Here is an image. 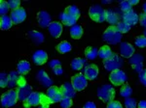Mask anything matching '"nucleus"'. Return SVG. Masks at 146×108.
I'll return each mask as SVG.
<instances>
[{
    "mask_svg": "<svg viewBox=\"0 0 146 108\" xmlns=\"http://www.w3.org/2000/svg\"><path fill=\"white\" fill-rule=\"evenodd\" d=\"M102 38L106 43L110 44H116L121 42L122 39V33L119 31L117 26H109L104 31L102 35Z\"/></svg>",
    "mask_w": 146,
    "mask_h": 108,
    "instance_id": "obj_1",
    "label": "nucleus"
},
{
    "mask_svg": "<svg viewBox=\"0 0 146 108\" xmlns=\"http://www.w3.org/2000/svg\"><path fill=\"white\" fill-rule=\"evenodd\" d=\"M98 97L100 100H102L103 102H108L114 100L115 98V89L112 86L105 84L98 89Z\"/></svg>",
    "mask_w": 146,
    "mask_h": 108,
    "instance_id": "obj_2",
    "label": "nucleus"
},
{
    "mask_svg": "<svg viewBox=\"0 0 146 108\" xmlns=\"http://www.w3.org/2000/svg\"><path fill=\"white\" fill-rule=\"evenodd\" d=\"M124 62L121 56H119L118 54L113 53L111 57L107 58V59L103 60V66L109 72H113V70H120L123 66Z\"/></svg>",
    "mask_w": 146,
    "mask_h": 108,
    "instance_id": "obj_3",
    "label": "nucleus"
},
{
    "mask_svg": "<svg viewBox=\"0 0 146 108\" xmlns=\"http://www.w3.org/2000/svg\"><path fill=\"white\" fill-rule=\"evenodd\" d=\"M89 16L94 21L96 22H103L106 20V14H105V10L101 6L93 5L89 10Z\"/></svg>",
    "mask_w": 146,
    "mask_h": 108,
    "instance_id": "obj_4",
    "label": "nucleus"
},
{
    "mask_svg": "<svg viewBox=\"0 0 146 108\" xmlns=\"http://www.w3.org/2000/svg\"><path fill=\"white\" fill-rule=\"evenodd\" d=\"M19 100L17 90H9L4 93L1 97V104L3 107H11L14 106Z\"/></svg>",
    "mask_w": 146,
    "mask_h": 108,
    "instance_id": "obj_5",
    "label": "nucleus"
},
{
    "mask_svg": "<svg viewBox=\"0 0 146 108\" xmlns=\"http://www.w3.org/2000/svg\"><path fill=\"white\" fill-rule=\"evenodd\" d=\"M109 79L111 83L115 86H122L127 81V75L126 74L121 70H116L111 72L109 75Z\"/></svg>",
    "mask_w": 146,
    "mask_h": 108,
    "instance_id": "obj_6",
    "label": "nucleus"
},
{
    "mask_svg": "<svg viewBox=\"0 0 146 108\" xmlns=\"http://www.w3.org/2000/svg\"><path fill=\"white\" fill-rule=\"evenodd\" d=\"M71 84L76 91H83L88 85V79L85 77L84 74H78L76 75L72 76Z\"/></svg>",
    "mask_w": 146,
    "mask_h": 108,
    "instance_id": "obj_7",
    "label": "nucleus"
},
{
    "mask_svg": "<svg viewBox=\"0 0 146 108\" xmlns=\"http://www.w3.org/2000/svg\"><path fill=\"white\" fill-rule=\"evenodd\" d=\"M42 96H43V93L33 92L28 97V98L25 101H23V106L25 108H29V107L37 106V105L41 104Z\"/></svg>",
    "mask_w": 146,
    "mask_h": 108,
    "instance_id": "obj_8",
    "label": "nucleus"
},
{
    "mask_svg": "<svg viewBox=\"0 0 146 108\" xmlns=\"http://www.w3.org/2000/svg\"><path fill=\"white\" fill-rule=\"evenodd\" d=\"M47 97L51 100L52 103L60 102L62 100V94L60 91V88H58L56 86H52L47 90Z\"/></svg>",
    "mask_w": 146,
    "mask_h": 108,
    "instance_id": "obj_9",
    "label": "nucleus"
},
{
    "mask_svg": "<svg viewBox=\"0 0 146 108\" xmlns=\"http://www.w3.org/2000/svg\"><path fill=\"white\" fill-rule=\"evenodd\" d=\"M36 79L39 84L44 88H50L53 86V80L49 77L48 74L44 70H40L36 74Z\"/></svg>",
    "mask_w": 146,
    "mask_h": 108,
    "instance_id": "obj_10",
    "label": "nucleus"
},
{
    "mask_svg": "<svg viewBox=\"0 0 146 108\" xmlns=\"http://www.w3.org/2000/svg\"><path fill=\"white\" fill-rule=\"evenodd\" d=\"M143 56L142 54L137 53L133 54V57L129 59V64L133 67V69L137 72H140L143 70Z\"/></svg>",
    "mask_w": 146,
    "mask_h": 108,
    "instance_id": "obj_11",
    "label": "nucleus"
},
{
    "mask_svg": "<svg viewBox=\"0 0 146 108\" xmlns=\"http://www.w3.org/2000/svg\"><path fill=\"white\" fill-rule=\"evenodd\" d=\"M17 92H18L19 100H21V101H25L28 98V97L33 93L32 92V87L30 85H28L27 83L25 84V85L18 87Z\"/></svg>",
    "mask_w": 146,
    "mask_h": 108,
    "instance_id": "obj_12",
    "label": "nucleus"
},
{
    "mask_svg": "<svg viewBox=\"0 0 146 108\" xmlns=\"http://www.w3.org/2000/svg\"><path fill=\"white\" fill-rule=\"evenodd\" d=\"M11 18L13 20L14 24H18V23L23 22L27 18V12L23 8L20 7L17 10H14L11 12Z\"/></svg>",
    "mask_w": 146,
    "mask_h": 108,
    "instance_id": "obj_13",
    "label": "nucleus"
},
{
    "mask_svg": "<svg viewBox=\"0 0 146 108\" xmlns=\"http://www.w3.org/2000/svg\"><path fill=\"white\" fill-rule=\"evenodd\" d=\"M120 53L124 58H131L135 54V47L129 43H122L120 44Z\"/></svg>",
    "mask_w": 146,
    "mask_h": 108,
    "instance_id": "obj_14",
    "label": "nucleus"
},
{
    "mask_svg": "<svg viewBox=\"0 0 146 108\" xmlns=\"http://www.w3.org/2000/svg\"><path fill=\"white\" fill-rule=\"evenodd\" d=\"M37 21L40 27H49V25L51 24V16L45 11H40L37 14Z\"/></svg>",
    "mask_w": 146,
    "mask_h": 108,
    "instance_id": "obj_15",
    "label": "nucleus"
},
{
    "mask_svg": "<svg viewBox=\"0 0 146 108\" xmlns=\"http://www.w3.org/2000/svg\"><path fill=\"white\" fill-rule=\"evenodd\" d=\"M105 14H106V20L108 23L113 24V26H115V24H118L120 22L119 18L120 16L118 12L115 10L114 8H109L107 10H105Z\"/></svg>",
    "mask_w": 146,
    "mask_h": 108,
    "instance_id": "obj_16",
    "label": "nucleus"
},
{
    "mask_svg": "<svg viewBox=\"0 0 146 108\" xmlns=\"http://www.w3.org/2000/svg\"><path fill=\"white\" fill-rule=\"evenodd\" d=\"M47 60H48V54L44 50H37L32 55V61L37 66H41L45 64Z\"/></svg>",
    "mask_w": 146,
    "mask_h": 108,
    "instance_id": "obj_17",
    "label": "nucleus"
},
{
    "mask_svg": "<svg viewBox=\"0 0 146 108\" xmlns=\"http://www.w3.org/2000/svg\"><path fill=\"white\" fill-rule=\"evenodd\" d=\"M84 75L87 79H89V80H94V79H96V76L98 75V66H96L94 64L87 66L84 70Z\"/></svg>",
    "mask_w": 146,
    "mask_h": 108,
    "instance_id": "obj_18",
    "label": "nucleus"
},
{
    "mask_svg": "<svg viewBox=\"0 0 146 108\" xmlns=\"http://www.w3.org/2000/svg\"><path fill=\"white\" fill-rule=\"evenodd\" d=\"M123 20L125 22L128 23L129 25L131 26V25H135L138 22L139 16H138V15L133 10H131V11L127 12V13H124Z\"/></svg>",
    "mask_w": 146,
    "mask_h": 108,
    "instance_id": "obj_19",
    "label": "nucleus"
},
{
    "mask_svg": "<svg viewBox=\"0 0 146 108\" xmlns=\"http://www.w3.org/2000/svg\"><path fill=\"white\" fill-rule=\"evenodd\" d=\"M48 30L51 36H53L54 38H58L62 33V24L58 21H53L49 25Z\"/></svg>",
    "mask_w": 146,
    "mask_h": 108,
    "instance_id": "obj_20",
    "label": "nucleus"
},
{
    "mask_svg": "<svg viewBox=\"0 0 146 108\" xmlns=\"http://www.w3.org/2000/svg\"><path fill=\"white\" fill-rule=\"evenodd\" d=\"M60 91H62L63 98H72L76 94V90L74 89V87L72 86L71 83H68V82H65V83L62 84V86L60 87Z\"/></svg>",
    "mask_w": 146,
    "mask_h": 108,
    "instance_id": "obj_21",
    "label": "nucleus"
},
{
    "mask_svg": "<svg viewBox=\"0 0 146 108\" xmlns=\"http://www.w3.org/2000/svg\"><path fill=\"white\" fill-rule=\"evenodd\" d=\"M58 18H60V20L62 24L66 25V26H73V25H75V23L77 21L76 18H73L71 15H69V14L66 13L65 11L60 14Z\"/></svg>",
    "mask_w": 146,
    "mask_h": 108,
    "instance_id": "obj_22",
    "label": "nucleus"
},
{
    "mask_svg": "<svg viewBox=\"0 0 146 108\" xmlns=\"http://www.w3.org/2000/svg\"><path fill=\"white\" fill-rule=\"evenodd\" d=\"M22 75H20L18 72H11L8 74V87L9 88H14V87L19 85V82Z\"/></svg>",
    "mask_w": 146,
    "mask_h": 108,
    "instance_id": "obj_23",
    "label": "nucleus"
},
{
    "mask_svg": "<svg viewBox=\"0 0 146 108\" xmlns=\"http://www.w3.org/2000/svg\"><path fill=\"white\" fill-rule=\"evenodd\" d=\"M28 37L35 44H40L44 42V36L42 33L38 31H30L28 33Z\"/></svg>",
    "mask_w": 146,
    "mask_h": 108,
    "instance_id": "obj_24",
    "label": "nucleus"
},
{
    "mask_svg": "<svg viewBox=\"0 0 146 108\" xmlns=\"http://www.w3.org/2000/svg\"><path fill=\"white\" fill-rule=\"evenodd\" d=\"M30 69H31V67H30L29 62H27V61H21L17 66V70L21 75L27 74L30 70Z\"/></svg>",
    "mask_w": 146,
    "mask_h": 108,
    "instance_id": "obj_25",
    "label": "nucleus"
},
{
    "mask_svg": "<svg viewBox=\"0 0 146 108\" xmlns=\"http://www.w3.org/2000/svg\"><path fill=\"white\" fill-rule=\"evenodd\" d=\"M13 20H12L11 16H1V20H0V28L2 30H8L10 29L13 25Z\"/></svg>",
    "mask_w": 146,
    "mask_h": 108,
    "instance_id": "obj_26",
    "label": "nucleus"
},
{
    "mask_svg": "<svg viewBox=\"0 0 146 108\" xmlns=\"http://www.w3.org/2000/svg\"><path fill=\"white\" fill-rule=\"evenodd\" d=\"M82 35H83V28L80 26V25L75 24V25H73V26H71V28H70V36H71L73 39L78 40L81 38Z\"/></svg>",
    "mask_w": 146,
    "mask_h": 108,
    "instance_id": "obj_27",
    "label": "nucleus"
},
{
    "mask_svg": "<svg viewBox=\"0 0 146 108\" xmlns=\"http://www.w3.org/2000/svg\"><path fill=\"white\" fill-rule=\"evenodd\" d=\"M112 54H113V52H112L111 48H110L108 46H101L100 49L98 50V55H100V57L101 58V59H103V60L111 57Z\"/></svg>",
    "mask_w": 146,
    "mask_h": 108,
    "instance_id": "obj_28",
    "label": "nucleus"
},
{
    "mask_svg": "<svg viewBox=\"0 0 146 108\" xmlns=\"http://www.w3.org/2000/svg\"><path fill=\"white\" fill-rule=\"evenodd\" d=\"M85 55H86L87 59L94 60L98 55V50L96 47H93V46H88L85 49Z\"/></svg>",
    "mask_w": 146,
    "mask_h": 108,
    "instance_id": "obj_29",
    "label": "nucleus"
},
{
    "mask_svg": "<svg viewBox=\"0 0 146 108\" xmlns=\"http://www.w3.org/2000/svg\"><path fill=\"white\" fill-rule=\"evenodd\" d=\"M71 48H72L71 44H70L66 41H63V42H62V43L58 44V46H56V50H58L60 53H62V54L69 52V51L71 50Z\"/></svg>",
    "mask_w": 146,
    "mask_h": 108,
    "instance_id": "obj_30",
    "label": "nucleus"
},
{
    "mask_svg": "<svg viewBox=\"0 0 146 108\" xmlns=\"http://www.w3.org/2000/svg\"><path fill=\"white\" fill-rule=\"evenodd\" d=\"M86 64V60L82 59V58H75V59L72 60L71 64V69L74 70H80L82 68L84 67V65Z\"/></svg>",
    "mask_w": 146,
    "mask_h": 108,
    "instance_id": "obj_31",
    "label": "nucleus"
},
{
    "mask_svg": "<svg viewBox=\"0 0 146 108\" xmlns=\"http://www.w3.org/2000/svg\"><path fill=\"white\" fill-rule=\"evenodd\" d=\"M131 94H133V89L128 84H124L122 86V88L120 89V95H121V97H123L125 98H129Z\"/></svg>",
    "mask_w": 146,
    "mask_h": 108,
    "instance_id": "obj_32",
    "label": "nucleus"
},
{
    "mask_svg": "<svg viewBox=\"0 0 146 108\" xmlns=\"http://www.w3.org/2000/svg\"><path fill=\"white\" fill-rule=\"evenodd\" d=\"M66 13H68L69 15H71L73 18H75L77 20H78V18H79V16H80V11H79V9L77 8L76 6H74V5H71V6H68L65 8V10H64Z\"/></svg>",
    "mask_w": 146,
    "mask_h": 108,
    "instance_id": "obj_33",
    "label": "nucleus"
},
{
    "mask_svg": "<svg viewBox=\"0 0 146 108\" xmlns=\"http://www.w3.org/2000/svg\"><path fill=\"white\" fill-rule=\"evenodd\" d=\"M9 10H10V7H9L8 2L1 0V2H0V15H1V16H6Z\"/></svg>",
    "mask_w": 146,
    "mask_h": 108,
    "instance_id": "obj_34",
    "label": "nucleus"
},
{
    "mask_svg": "<svg viewBox=\"0 0 146 108\" xmlns=\"http://www.w3.org/2000/svg\"><path fill=\"white\" fill-rule=\"evenodd\" d=\"M117 28H118V30L122 34H124V33H127L131 30V25H129L128 23H126L123 20V21H120L118 24H117Z\"/></svg>",
    "mask_w": 146,
    "mask_h": 108,
    "instance_id": "obj_35",
    "label": "nucleus"
},
{
    "mask_svg": "<svg viewBox=\"0 0 146 108\" xmlns=\"http://www.w3.org/2000/svg\"><path fill=\"white\" fill-rule=\"evenodd\" d=\"M135 46H138V47H146V38L144 36H138L136 37L135 40Z\"/></svg>",
    "mask_w": 146,
    "mask_h": 108,
    "instance_id": "obj_36",
    "label": "nucleus"
},
{
    "mask_svg": "<svg viewBox=\"0 0 146 108\" xmlns=\"http://www.w3.org/2000/svg\"><path fill=\"white\" fill-rule=\"evenodd\" d=\"M60 103L62 108H70L72 106L73 101H72V98H62V100H60Z\"/></svg>",
    "mask_w": 146,
    "mask_h": 108,
    "instance_id": "obj_37",
    "label": "nucleus"
},
{
    "mask_svg": "<svg viewBox=\"0 0 146 108\" xmlns=\"http://www.w3.org/2000/svg\"><path fill=\"white\" fill-rule=\"evenodd\" d=\"M0 86L1 88L8 87V74L5 72H1L0 74Z\"/></svg>",
    "mask_w": 146,
    "mask_h": 108,
    "instance_id": "obj_38",
    "label": "nucleus"
},
{
    "mask_svg": "<svg viewBox=\"0 0 146 108\" xmlns=\"http://www.w3.org/2000/svg\"><path fill=\"white\" fill-rule=\"evenodd\" d=\"M125 106L126 108H136L137 104H136V100L135 98H128L125 100Z\"/></svg>",
    "mask_w": 146,
    "mask_h": 108,
    "instance_id": "obj_39",
    "label": "nucleus"
},
{
    "mask_svg": "<svg viewBox=\"0 0 146 108\" xmlns=\"http://www.w3.org/2000/svg\"><path fill=\"white\" fill-rule=\"evenodd\" d=\"M120 9H121V11H123L124 13H127V12L133 10V9H131V5L129 4V0L128 1H122L121 3H120Z\"/></svg>",
    "mask_w": 146,
    "mask_h": 108,
    "instance_id": "obj_40",
    "label": "nucleus"
},
{
    "mask_svg": "<svg viewBox=\"0 0 146 108\" xmlns=\"http://www.w3.org/2000/svg\"><path fill=\"white\" fill-rule=\"evenodd\" d=\"M8 4H9L10 9H12V11H14V10H17V9L20 8L21 1L20 0H10V1H8Z\"/></svg>",
    "mask_w": 146,
    "mask_h": 108,
    "instance_id": "obj_41",
    "label": "nucleus"
},
{
    "mask_svg": "<svg viewBox=\"0 0 146 108\" xmlns=\"http://www.w3.org/2000/svg\"><path fill=\"white\" fill-rule=\"evenodd\" d=\"M106 108H123L122 104L117 100H112L109 103H107V106Z\"/></svg>",
    "mask_w": 146,
    "mask_h": 108,
    "instance_id": "obj_42",
    "label": "nucleus"
},
{
    "mask_svg": "<svg viewBox=\"0 0 146 108\" xmlns=\"http://www.w3.org/2000/svg\"><path fill=\"white\" fill-rule=\"evenodd\" d=\"M139 81L142 85L146 86V69H143L139 72Z\"/></svg>",
    "mask_w": 146,
    "mask_h": 108,
    "instance_id": "obj_43",
    "label": "nucleus"
},
{
    "mask_svg": "<svg viewBox=\"0 0 146 108\" xmlns=\"http://www.w3.org/2000/svg\"><path fill=\"white\" fill-rule=\"evenodd\" d=\"M139 23L141 26L146 28V14L142 13L139 15Z\"/></svg>",
    "mask_w": 146,
    "mask_h": 108,
    "instance_id": "obj_44",
    "label": "nucleus"
},
{
    "mask_svg": "<svg viewBox=\"0 0 146 108\" xmlns=\"http://www.w3.org/2000/svg\"><path fill=\"white\" fill-rule=\"evenodd\" d=\"M58 66H60V61L58 59H53L49 63V67H50L51 69H54V68L58 67Z\"/></svg>",
    "mask_w": 146,
    "mask_h": 108,
    "instance_id": "obj_45",
    "label": "nucleus"
},
{
    "mask_svg": "<svg viewBox=\"0 0 146 108\" xmlns=\"http://www.w3.org/2000/svg\"><path fill=\"white\" fill-rule=\"evenodd\" d=\"M53 72L56 74V75H60V74H62L63 70H62V66H58V67L54 68V69H53Z\"/></svg>",
    "mask_w": 146,
    "mask_h": 108,
    "instance_id": "obj_46",
    "label": "nucleus"
},
{
    "mask_svg": "<svg viewBox=\"0 0 146 108\" xmlns=\"http://www.w3.org/2000/svg\"><path fill=\"white\" fill-rule=\"evenodd\" d=\"M83 108H96V103H95V102H93V101H88V102H86V103L84 104Z\"/></svg>",
    "mask_w": 146,
    "mask_h": 108,
    "instance_id": "obj_47",
    "label": "nucleus"
},
{
    "mask_svg": "<svg viewBox=\"0 0 146 108\" xmlns=\"http://www.w3.org/2000/svg\"><path fill=\"white\" fill-rule=\"evenodd\" d=\"M137 108H146V100H141L138 102Z\"/></svg>",
    "mask_w": 146,
    "mask_h": 108,
    "instance_id": "obj_48",
    "label": "nucleus"
},
{
    "mask_svg": "<svg viewBox=\"0 0 146 108\" xmlns=\"http://www.w3.org/2000/svg\"><path fill=\"white\" fill-rule=\"evenodd\" d=\"M129 4H131V6L133 5H136V4H138V0H129Z\"/></svg>",
    "mask_w": 146,
    "mask_h": 108,
    "instance_id": "obj_49",
    "label": "nucleus"
},
{
    "mask_svg": "<svg viewBox=\"0 0 146 108\" xmlns=\"http://www.w3.org/2000/svg\"><path fill=\"white\" fill-rule=\"evenodd\" d=\"M142 9H143V13L146 14V2L144 4H143V6H142Z\"/></svg>",
    "mask_w": 146,
    "mask_h": 108,
    "instance_id": "obj_50",
    "label": "nucleus"
},
{
    "mask_svg": "<svg viewBox=\"0 0 146 108\" xmlns=\"http://www.w3.org/2000/svg\"><path fill=\"white\" fill-rule=\"evenodd\" d=\"M110 2H111V1H105V0H103L102 3L103 4H108V3H110Z\"/></svg>",
    "mask_w": 146,
    "mask_h": 108,
    "instance_id": "obj_51",
    "label": "nucleus"
},
{
    "mask_svg": "<svg viewBox=\"0 0 146 108\" xmlns=\"http://www.w3.org/2000/svg\"><path fill=\"white\" fill-rule=\"evenodd\" d=\"M143 36H144L145 38H146V28L144 29V31H143Z\"/></svg>",
    "mask_w": 146,
    "mask_h": 108,
    "instance_id": "obj_52",
    "label": "nucleus"
},
{
    "mask_svg": "<svg viewBox=\"0 0 146 108\" xmlns=\"http://www.w3.org/2000/svg\"><path fill=\"white\" fill-rule=\"evenodd\" d=\"M39 108H46V107H44V106H40Z\"/></svg>",
    "mask_w": 146,
    "mask_h": 108,
    "instance_id": "obj_53",
    "label": "nucleus"
}]
</instances>
